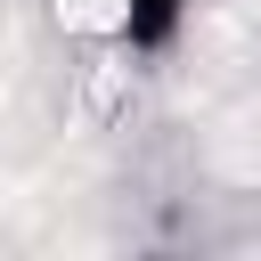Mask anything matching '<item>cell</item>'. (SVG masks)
<instances>
[{
    "label": "cell",
    "mask_w": 261,
    "mask_h": 261,
    "mask_svg": "<svg viewBox=\"0 0 261 261\" xmlns=\"http://www.w3.org/2000/svg\"><path fill=\"white\" fill-rule=\"evenodd\" d=\"M188 16H196V0H106V33H114L130 57L171 49V41L188 33Z\"/></svg>",
    "instance_id": "cell-1"
}]
</instances>
